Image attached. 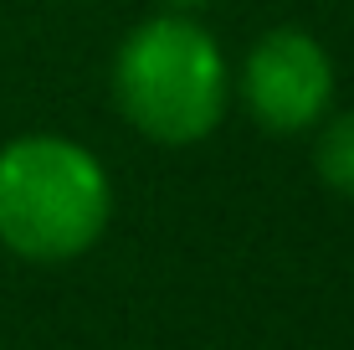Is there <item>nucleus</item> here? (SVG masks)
I'll return each instance as SVG.
<instances>
[{
  "label": "nucleus",
  "mask_w": 354,
  "mask_h": 350,
  "mask_svg": "<svg viewBox=\"0 0 354 350\" xmlns=\"http://www.w3.org/2000/svg\"><path fill=\"white\" fill-rule=\"evenodd\" d=\"M113 186L62 134H21L0 150V247L26 263H72L103 237Z\"/></svg>",
  "instance_id": "nucleus-1"
},
{
  "label": "nucleus",
  "mask_w": 354,
  "mask_h": 350,
  "mask_svg": "<svg viewBox=\"0 0 354 350\" xmlns=\"http://www.w3.org/2000/svg\"><path fill=\"white\" fill-rule=\"evenodd\" d=\"M118 114L154 144H201L226 114V57L190 16H154L118 46Z\"/></svg>",
  "instance_id": "nucleus-2"
},
{
  "label": "nucleus",
  "mask_w": 354,
  "mask_h": 350,
  "mask_svg": "<svg viewBox=\"0 0 354 350\" xmlns=\"http://www.w3.org/2000/svg\"><path fill=\"white\" fill-rule=\"evenodd\" d=\"M241 98L272 134L313 129L334 103V62L324 42L298 26H272L241 62Z\"/></svg>",
  "instance_id": "nucleus-3"
},
{
  "label": "nucleus",
  "mask_w": 354,
  "mask_h": 350,
  "mask_svg": "<svg viewBox=\"0 0 354 350\" xmlns=\"http://www.w3.org/2000/svg\"><path fill=\"white\" fill-rule=\"evenodd\" d=\"M313 165H319V180H324L328 191L354 196V114H339L334 124L319 134Z\"/></svg>",
  "instance_id": "nucleus-4"
},
{
  "label": "nucleus",
  "mask_w": 354,
  "mask_h": 350,
  "mask_svg": "<svg viewBox=\"0 0 354 350\" xmlns=\"http://www.w3.org/2000/svg\"><path fill=\"white\" fill-rule=\"evenodd\" d=\"M175 10H195V6H211V0H169Z\"/></svg>",
  "instance_id": "nucleus-5"
}]
</instances>
